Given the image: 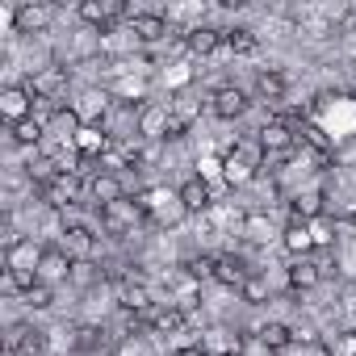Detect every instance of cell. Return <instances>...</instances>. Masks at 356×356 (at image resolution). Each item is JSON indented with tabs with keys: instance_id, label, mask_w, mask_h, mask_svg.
I'll use <instances>...</instances> for the list:
<instances>
[{
	"instance_id": "cell-1",
	"label": "cell",
	"mask_w": 356,
	"mask_h": 356,
	"mask_svg": "<svg viewBox=\"0 0 356 356\" xmlns=\"http://www.w3.org/2000/svg\"><path fill=\"white\" fill-rule=\"evenodd\" d=\"M264 163V147H260V138H243L227 159H222V176H227V185H248L252 176H256V168Z\"/></svg>"
},
{
	"instance_id": "cell-2",
	"label": "cell",
	"mask_w": 356,
	"mask_h": 356,
	"mask_svg": "<svg viewBox=\"0 0 356 356\" xmlns=\"http://www.w3.org/2000/svg\"><path fill=\"white\" fill-rule=\"evenodd\" d=\"M143 327L163 335V339H172V335H181L189 327V310L176 306V302H155L151 310H143Z\"/></svg>"
},
{
	"instance_id": "cell-3",
	"label": "cell",
	"mask_w": 356,
	"mask_h": 356,
	"mask_svg": "<svg viewBox=\"0 0 356 356\" xmlns=\"http://www.w3.org/2000/svg\"><path fill=\"white\" fill-rule=\"evenodd\" d=\"M143 218H147V214H143L138 197H118V202L101 206V227H105V231H113V235H122V231H134Z\"/></svg>"
},
{
	"instance_id": "cell-4",
	"label": "cell",
	"mask_w": 356,
	"mask_h": 356,
	"mask_svg": "<svg viewBox=\"0 0 356 356\" xmlns=\"http://www.w3.org/2000/svg\"><path fill=\"white\" fill-rule=\"evenodd\" d=\"M30 97L34 101H59L63 92H67V67H59V63H51V67H38L34 76H30Z\"/></svg>"
},
{
	"instance_id": "cell-5",
	"label": "cell",
	"mask_w": 356,
	"mask_h": 356,
	"mask_svg": "<svg viewBox=\"0 0 356 356\" xmlns=\"http://www.w3.org/2000/svg\"><path fill=\"white\" fill-rule=\"evenodd\" d=\"M138 206H143V214L155 218V222H176V218L185 214L181 197H172L168 189H147V193H138Z\"/></svg>"
},
{
	"instance_id": "cell-6",
	"label": "cell",
	"mask_w": 356,
	"mask_h": 356,
	"mask_svg": "<svg viewBox=\"0 0 356 356\" xmlns=\"http://www.w3.org/2000/svg\"><path fill=\"white\" fill-rule=\"evenodd\" d=\"M38 193H42L47 206L67 210V206H76V197H80V181H76V172H59V176H51V181H47Z\"/></svg>"
},
{
	"instance_id": "cell-7",
	"label": "cell",
	"mask_w": 356,
	"mask_h": 356,
	"mask_svg": "<svg viewBox=\"0 0 356 356\" xmlns=\"http://www.w3.org/2000/svg\"><path fill=\"white\" fill-rule=\"evenodd\" d=\"M168 126H172V113L163 105H143L138 118H134V134L147 138V143H163L168 138Z\"/></svg>"
},
{
	"instance_id": "cell-8",
	"label": "cell",
	"mask_w": 356,
	"mask_h": 356,
	"mask_svg": "<svg viewBox=\"0 0 356 356\" xmlns=\"http://www.w3.org/2000/svg\"><path fill=\"white\" fill-rule=\"evenodd\" d=\"M202 348H206V356H243L248 343L235 327H210V331H202Z\"/></svg>"
},
{
	"instance_id": "cell-9",
	"label": "cell",
	"mask_w": 356,
	"mask_h": 356,
	"mask_svg": "<svg viewBox=\"0 0 356 356\" xmlns=\"http://www.w3.org/2000/svg\"><path fill=\"white\" fill-rule=\"evenodd\" d=\"M38 281L42 285L72 281V256L63 248H42V256H38Z\"/></svg>"
},
{
	"instance_id": "cell-10",
	"label": "cell",
	"mask_w": 356,
	"mask_h": 356,
	"mask_svg": "<svg viewBox=\"0 0 356 356\" xmlns=\"http://www.w3.org/2000/svg\"><path fill=\"white\" fill-rule=\"evenodd\" d=\"M0 113H5L9 126L22 122V118H30V113H34V97H30V88H26V84H9L5 92H0Z\"/></svg>"
},
{
	"instance_id": "cell-11",
	"label": "cell",
	"mask_w": 356,
	"mask_h": 356,
	"mask_svg": "<svg viewBox=\"0 0 356 356\" xmlns=\"http://www.w3.org/2000/svg\"><path fill=\"white\" fill-rule=\"evenodd\" d=\"M210 109H214V118L235 122V118H243V113H248V92L227 84V88H218V92L210 97Z\"/></svg>"
},
{
	"instance_id": "cell-12",
	"label": "cell",
	"mask_w": 356,
	"mask_h": 356,
	"mask_svg": "<svg viewBox=\"0 0 356 356\" xmlns=\"http://www.w3.org/2000/svg\"><path fill=\"white\" fill-rule=\"evenodd\" d=\"M122 13H126L122 0H84V5H80V17H84L88 26H97V30H109Z\"/></svg>"
},
{
	"instance_id": "cell-13",
	"label": "cell",
	"mask_w": 356,
	"mask_h": 356,
	"mask_svg": "<svg viewBox=\"0 0 356 356\" xmlns=\"http://www.w3.org/2000/svg\"><path fill=\"white\" fill-rule=\"evenodd\" d=\"M72 147L80 151V159H105V151L113 147V138L101 126H80V134L72 138Z\"/></svg>"
},
{
	"instance_id": "cell-14",
	"label": "cell",
	"mask_w": 356,
	"mask_h": 356,
	"mask_svg": "<svg viewBox=\"0 0 356 356\" xmlns=\"http://www.w3.org/2000/svg\"><path fill=\"white\" fill-rule=\"evenodd\" d=\"M51 5H17V13H13V26H17V34H42L47 26H51Z\"/></svg>"
},
{
	"instance_id": "cell-15",
	"label": "cell",
	"mask_w": 356,
	"mask_h": 356,
	"mask_svg": "<svg viewBox=\"0 0 356 356\" xmlns=\"http://www.w3.org/2000/svg\"><path fill=\"white\" fill-rule=\"evenodd\" d=\"M63 252H67L72 260H92V256H97V235L76 222V227L63 231Z\"/></svg>"
},
{
	"instance_id": "cell-16",
	"label": "cell",
	"mask_w": 356,
	"mask_h": 356,
	"mask_svg": "<svg viewBox=\"0 0 356 356\" xmlns=\"http://www.w3.org/2000/svg\"><path fill=\"white\" fill-rule=\"evenodd\" d=\"M256 138H260L264 155H289V151H293V130H289L285 122H268Z\"/></svg>"
},
{
	"instance_id": "cell-17",
	"label": "cell",
	"mask_w": 356,
	"mask_h": 356,
	"mask_svg": "<svg viewBox=\"0 0 356 356\" xmlns=\"http://www.w3.org/2000/svg\"><path fill=\"white\" fill-rule=\"evenodd\" d=\"M222 42H227V30H214V26H193V30L185 34V47H189L193 55H214Z\"/></svg>"
},
{
	"instance_id": "cell-18",
	"label": "cell",
	"mask_w": 356,
	"mask_h": 356,
	"mask_svg": "<svg viewBox=\"0 0 356 356\" xmlns=\"http://www.w3.org/2000/svg\"><path fill=\"white\" fill-rule=\"evenodd\" d=\"M181 206H185V214H202V210H210V185L202 181V176H189V181L181 185Z\"/></svg>"
},
{
	"instance_id": "cell-19",
	"label": "cell",
	"mask_w": 356,
	"mask_h": 356,
	"mask_svg": "<svg viewBox=\"0 0 356 356\" xmlns=\"http://www.w3.org/2000/svg\"><path fill=\"white\" fill-rule=\"evenodd\" d=\"M88 197L97 202V206H109V202H118V197H126L122 193V181L113 172H97L92 181H88Z\"/></svg>"
},
{
	"instance_id": "cell-20",
	"label": "cell",
	"mask_w": 356,
	"mask_h": 356,
	"mask_svg": "<svg viewBox=\"0 0 356 356\" xmlns=\"http://www.w3.org/2000/svg\"><path fill=\"white\" fill-rule=\"evenodd\" d=\"M281 243H285V252L293 256V260H302L310 248H314V235H310V222H289L285 231H281Z\"/></svg>"
},
{
	"instance_id": "cell-21",
	"label": "cell",
	"mask_w": 356,
	"mask_h": 356,
	"mask_svg": "<svg viewBox=\"0 0 356 356\" xmlns=\"http://www.w3.org/2000/svg\"><path fill=\"white\" fill-rule=\"evenodd\" d=\"M248 277H252V273H248V264H243L239 256H218V268H214V281H218V285H227V289H243Z\"/></svg>"
},
{
	"instance_id": "cell-22",
	"label": "cell",
	"mask_w": 356,
	"mask_h": 356,
	"mask_svg": "<svg viewBox=\"0 0 356 356\" xmlns=\"http://www.w3.org/2000/svg\"><path fill=\"white\" fill-rule=\"evenodd\" d=\"M76 348H80L84 356H109L113 339H109L105 327H80V331H76Z\"/></svg>"
},
{
	"instance_id": "cell-23",
	"label": "cell",
	"mask_w": 356,
	"mask_h": 356,
	"mask_svg": "<svg viewBox=\"0 0 356 356\" xmlns=\"http://www.w3.org/2000/svg\"><path fill=\"white\" fill-rule=\"evenodd\" d=\"M130 30H134L138 42H159V38L168 34V22H163L159 13H134V17H130Z\"/></svg>"
},
{
	"instance_id": "cell-24",
	"label": "cell",
	"mask_w": 356,
	"mask_h": 356,
	"mask_svg": "<svg viewBox=\"0 0 356 356\" xmlns=\"http://www.w3.org/2000/svg\"><path fill=\"white\" fill-rule=\"evenodd\" d=\"M318 277H323V268H318L314 260H306V256L289 264V285H293V289H302V293H306V289H314V285H318Z\"/></svg>"
},
{
	"instance_id": "cell-25",
	"label": "cell",
	"mask_w": 356,
	"mask_h": 356,
	"mask_svg": "<svg viewBox=\"0 0 356 356\" xmlns=\"http://www.w3.org/2000/svg\"><path fill=\"white\" fill-rule=\"evenodd\" d=\"M38 256H42V248H34V243L17 239V243L9 248V268H22V273H38Z\"/></svg>"
},
{
	"instance_id": "cell-26",
	"label": "cell",
	"mask_w": 356,
	"mask_h": 356,
	"mask_svg": "<svg viewBox=\"0 0 356 356\" xmlns=\"http://www.w3.org/2000/svg\"><path fill=\"white\" fill-rule=\"evenodd\" d=\"M42 134H47V126H42V122H38V118H34V113H30V118H22V122H13V126H9V138H13V143H22V147H34V143H38V138H42Z\"/></svg>"
},
{
	"instance_id": "cell-27",
	"label": "cell",
	"mask_w": 356,
	"mask_h": 356,
	"mask_svg": "<svg viewBox=\"0 0 356 356\" xmlns=\"http://www.w3.org/2000/svg\"><path fill=\"white\" fill-rule=\"evenodd\" d=\"M293 339H298V335H293L285 323H264V327H260V343H264L268 352H285Z\"/></svg>"
},
{
	"instance_id": "cell-28",
	"label": "cell",
	"mask_w": 356,
	"mask_h": 356,
	"mask_svg": "<svg viewBox=\"0 0 356 356\" xmlns=\"http://www.w3.org/2000/svg\"><path fill=\"white\" fill-rule=\"evenodd\" d=\"M285 88H289V84H285V76H281L277 67H268V72H260V76H256V92H260L264 101H281V97H285Z\"/></svg>"
},
{
	"instance_id": "cell-29",
	"label": "cell",
	"mask_w": 356,
	"mask_h": 356,
	"mask_svg": "<svg viewBox=\"0 0 356 356\" xmlns=\"http://www.w3.org/2000/svg\"><path fill=\"white\" fill-rule=\"evenodd\" d=\"M105 109H109V97H105V92H88V97H84V105H76V113H80V122H84V126H101Z\"/></svg>"
},
{
	"instance_id": "cell-30",
	"label": "cell",
	"mask_w": 356,
	"mask_h": 356,
	"mask_svg": "<svg viewBox=\"0 0 356 356\" xmlns=\"http://www.w3.org/2000/svg\"><path fill=\"white\" fill-rule=\"evenodd\" d=\"M181 268H185V277H189V281H214L218 260H214V256H189Z\"/></svg>"
},
{
	"instance_id": "cell-31",
	"label": "cell",
	"mask_w": 356,
	"mask_h": 356,
	"mask_svg": "<svg viewBox=\"0 0 356 356\" xmlns=\"http://www.w3.org/2000/svg\"><path fill=\"white\" fill-rule=\"evenodd\" d=\"M105 273L92 264V260H72V285H80V289H88V285H97Z\"/></svg>"
},
{
	"instance_id": "cell-32",
	"label": "cell",
	"mask_w": 356,
	"mask_h": 356,
	"mask_svg": "<svg viewBox=\"0 0 356 356\" xmlns=\"http://www.w3.org/2000/svg\"><path fill=\"white\" fill-rule=\"evenodd\" d=\"M227 47H231L235 55H252V51H256V34H252L248 26H235V30H227Z\"/></svg>"
},
{
	"instance_id": "cell-33",
	"label": "cell",
	"mask_w": 356,
	"mask_h": 356,
	"mask_svg": "<svg viewBox=\"0 0 356 356\" xmlns=\"http://www.w3.org/2000/svg\"><path fill=\"white\" fill-rule=\"evenodd\" d=\"M239 298H243L248 306H260V302H268V281L252 273V277L243 281V289H239Z\"/></svg>"
},
{
	"instance_id": "cell-34",
	"label": "cell",
	"mask_w": 356,
	"mask_h": 356,
	"mask_svg": "<svg viewBox=\"0 0 356 356\" xmlns=\"http://www.w3.org/2000/svg\"><path fill=\"white\" fill-rule=\"evenodd\" d=\"M22 298H26V306H30V310H47V306L55 302V285H42V281H38V285H34V289H26Z\"/></svg>"
},
{
	"instance_id": "cell-35",
	"label": "cell",
	"mask_w": 356,
	"mask_h": 356,
	"mask_svg": "<svg viewBox=\"0 0 356 356\" xmlns=\"http://www.w3.org/2000/svg\"><path fill=\"white\" fill-rule=\"evenodd\" d=\"M327 356H356V331H339V335H331Z\"/></svg>"
},
{
	"instance_id": "cell-36",
	"label": "cell",
	"mask_w": 356,
	"mask_h": 356,
	"mask_svg": "<svg viewBox=\"0 0 356 356\" xmlns=\"http://www.w3.org/2000/svg\"><path fill=\"white\" fill-rule=\"evenodd\" d=\"M273 231H268V222L264 218H243V239H252V243H264Z\"/></svg>"
},
{
	"instance_id": "cell-37",
	"label": "cell",
	"mask_w": 356,
	"mask_h": 356,
	"mask_svg": "<svg viewBox=\"0 0 356 356\" xmlns=\"http://www.w3.org/2000/svg\"><path fill=\"white\" fill-rule=\"evenodd\" d=\"M302 134H306V143H310V147H314V151H323V155H327V151H331V138H327V134H323V130H318V126H306V130H302Z\"/></svg>"
},
{
	"instance_id": "cell-38",
	"label": "cell",
	"mask_w": 356,
	"mask_h": 356,
	"mask_svg": "<svg viewBox=\"0 0 356 356\" xmlns=\"http://www.w3.org/2000/svg\"><path fill=\"white\" fill-rule=\"evenodd\" d=\"M343 30H348V34H356V9H352V13L343 17Z\"/></svg>"
}]
</instances>
